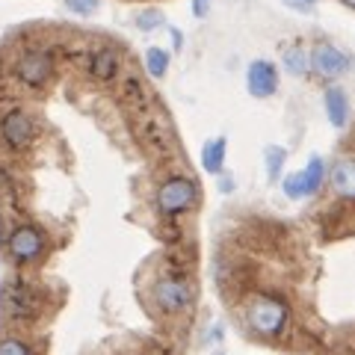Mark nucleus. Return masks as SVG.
I'll use <instances>...</instances> for the list:
<instances>
[{
  "label": "nucleus",
  "instance_id": "1",
  "mask_svg": "<svg viewBox=\"0 0 355 355\" xmlns=\"http://www.w3.org/2000/svg\"><path fill=\"white\" fill-rule=\"evenodd\" d=\"M130 130L137 142L154 157H163L175 148V128L160 107H139L130 113Z\"/></svg>",
  "mask_w": 355,
  "mask_h": 355
},
{
  "label": "nucleus",
  "instance_id": "2",
  "mask_svg": "<svg viewBox=\"0 0 355 355\" xmlns=\"http://www.w3.org/2000/svg\"><path fill=\"white\" fill-rule=\"evenodd\" d=\"M243 317H246V326L261 338H282L287 331V326H291V311H287V305L272 293L249 296Z\"/></svg>",
  "mask_w": 355,
  "mask_h": 355
},
{
  "label": "nucleus",
  "instance_id": "3",
  "mask_svg": "<svg viewBox=\"0 0 355 355\" xmlns=\"http://www.w3.org/2000/svg\"><path fill=\"white\" fill-rule=\"evenodd\" d=\"M42 293L39 287L33 284L24 275H12L3 284V293H0V308H3V317L15 320V323H30V320L39 317L42 311Z\"/></svg>",
  "mask_w": 355,
  "mask_h": 355
},
{
  "label": "nucleus",
  "instance_id": "4",
  "mask_svg": "<svg viewBox=\"0 0 355 355\" xmlns=\"http://www.w3.org/2000/svg\"><path fill=\"white\" fill-rule=\"evenodd\" d=\"M196 202H198V184L187 175L166 178V181L157 187V196H154V205H157V210L166 219L187 214Z\"/></svg>",
  "mask_w": 355,
  "mask_h": 355
},
{
  "label": "nucleus",
  "instance_id": "5",
  "mask_svg": "<svg viewBox=\"0 0 355 355\" xmlns=\"http://www.w3.org/2000/svg\"><path fill=\"white\" fill-rule=\"evenodd\" d=\"M151 299H154V305H157L163 314L175 317V314H184V311L193 305L196 287H193V282L187 279V275H172V272H166V275H160V279L154 282Z\"/></svg>",
  "mask_w": 355,
  "mask_h": 355
},
{
  "label": "nucleus",
  "instance_id": "6",
  "mask_svg": "<svg viewBox=\"0 0 355 355\" xmlns=\"http://www.w3.org/2000/svg\"><path fill=\"white\" fill-rule=\"evenodd\" d=\"M6 252L15 263H36L44 258V252H48V237H44V231L39 225L21 222V225H15L9 231Z\"/></svg>",
  "mask_w": 355,
  "mask_h": 355
},
{
  "label": "nucleus",
  "instance_id": "7",
  "mask_svg": "<svg viewBox=\"0 0 355 355\" xmlns=\"http://www.w3.org/2000/svg\"><path fill=\"white\" fill-rule=\"evenodd\" d=\"M12 69H15V77L27 89H42V86H48L53 77V53L42 51V48H27L18 53Z\"/></svg>",
  "mask_w": 355,
  "mask_h": 355
},
{
  "label": "nucleus",
  "instance_id": "8",
  "mask_svg": "<svg viewBox=\"0 0 355 355\" xmlns=\"http://www.w3.org/2000/svg\"><path fill=\"white\" fill-rule=\"evenodd\" d=\"M39 137V125L27 110H6L0 116V139L3 146H9L12 151H24L30 148Z\"/></svg>",
  "mask_w": 355,
  "mask_h": 355
},
{
  "label": "nucleus",
  "instance_id": "9",
  "mask_svg": "<svg viewBox=\"0 0 355 355\" xmlns=\"http://www.w3.org/2000/svg\"><path fill=\"white\" fill-rule=\"evenodd\" d=\"M308 60H311V69H314L320 77H326V80H335V77L349 71L347 53H343L340 48H335L331 42H317L314 48H311Z\"/></svg>",
  "mask_w": 355,
  "mask_h": 355
},
{
  "label": "nucleus",
  "instance_id": "10",
  "mask_svg": "<svg viewBox=\"0 0 355 355\" xmlns=\"http://www.w3.org/2000/svg\"><path fill=\"white\" fill-rule=\"evenodd\" d=\"M326 178V166L320 157H311V163L305 166L302 172H293L284 178V196L287 198H305V196H314L320 190V184H323Z\"/></svg>",
  "mask_w": 355,
  "mask_h": 355
},
{
  "label": "nucleus",
  "instance_id": "11",
  "mask_svg": "<svg viewBox=\"0 0 355 355\" xmlns=\"http://www.w3.org/2000/svg\"><path fill=\"white\" fill-rule=\"evenodd\" d=\"M246 86L252 98H272L279 92V71L270 60H254L246 71Z\"/></svg>",
  "mask_w": 355,
  "mask_h": 355
},
{
  "label": "nucleus",
  "instance_id": "12",
  "mask_svg": "<svg viewBox=\"0 0 355 355\" xmlns=\"http://www.w3.org/2000/svg\"><path fill=\"white\" fill-rule=\"evenodd\" d=\"M86 65H89V74H92L98 83H113L121 74V57L113 48H107V44H101V48H95L89 53Z\"/></svg>",
  "mask_w": 355,
  "mask_h": 355
},
{
  "label": "nucleus",
  "instance_id": "13",
  "mask_svg": "<svg viewBox=\"0 0 355 355\" xmlns=\"http://www.w3.org/2000/svg\"><path fill=\"white\" fill-rule=\"evenodd\" d=\"M331 190H335L340 198L347 202H355V157H340L331 166Z\"/></svg>",
  "mask_w": 355,
  "mask_h": 355
},
{
  "label": "nucleus",
  "instance_id": "14",
  "mask_svg": "<svg viewBox=\"0 0 355 355\" xmlns=\"http://www.w3.org/2000/svg\"><path fill=\"white\" fill-rule=\"evenodd\" d=\"M119 101L133 113V110H139V107H148V104H151V92H148V86L142 83L139 77L128 74L125 80L119 83Z\"/></svg>",
  "mask_w": 355,
  "mask_h": 355
},
{
  "label": "nucleus",
  "instance_id": "15",
  "mask_svg": "<svg viewBox=\"0 0 355 355\" xmlns=\"http://www.w3.org/2000/svg\"><path fill=\"white\" fill-rule=\"evenodd\" d=\"M326 116L331 121V128H347V121H349V98L347 92H343L340 86H331L326 89Z\"/></svg>",
  "mask_w": 355,
  "mask_h": 355
},
{
  "label": "nucleus",
  "instance_id": "16",
  "mask_svg": "<svg viewBox=\"0 0 355 355\" xmlns=\"http://www.w3.org/2000/svg\"><path fill=\"white\" fill-rule=\"evenodd\" d=\"M225 148H228L225 137H216V139L205 142V148H202V166H205V172L222 175V169H225Z\"/></svg>",
  "mask_w": 355,
  "mask_h": 355
},
{
  "label": "nucleus",
  "instance_id": "17",
  "mask_svg": "<svg viewBox=\"0 0 355 355\" xmlns=\"http://www.w3.org/2000/svg\"><path fill=\"white\" fill-rule=\"evenodd\" d=\"M282 62H284V69L291 71V74H296V77H302V74H308V69H311V60H308V51L302 48V44H291V48H284L282 51Z\"/></svg>",
  "mask_w": 355,
  "mask_h": 355
},
{
  "label": "nucleus",
  "instance_id": "18",
  "mask_svg": "<svg viewBox=\"0 0 355 355\" xmlns=\"http://www.w3.org/2000/svg\"><path fill=\"white\" fill-rule=\"evenodd\" d=\"M146 69L151 77H166V71H169V53L163 48H148L146 51Z\"/></svg>",
  "mask_w": 355,
  "mask_h": 355
},
{
  "label": "nucleus",
  "instance_id": "19",
  "mask_svg": "<svg viewBox=\"0 0 355 355\" xmlns=\"http://www.w3.org/2000/svg\"><path fill=\"white\" fill-rule=\"evenodd\" d=\"M263 160H266V175H270V181H279V178H282V166L287 160V151L279 148V146H266Z\"/></svg>",
  "mask_w": 355,
  "mask_h": 355
},
{
  "label": "nucleus",
  "instance_id": "20",
  "mask_svg": "<svg viewBox=\"0 0 355 355\" xmlns=\"http://www.w3.org/2000/svg\"><path fill=\"white\" fill-rule=\"evenodd\" d=\"M137 27L142 33H151V30L163 27V12L160 9H142V12H137Z\"/></svg>",
  "mask_w": 355,
  "mask_h": 355
},
{
  "label": "nucleus",
  "instance_id": "21",
  "mask_svg": "<svg viewBox=\"0 0 355 355\" xmlns=\"http://www.w3.org/2000/svg\"><path fill=\"white\" fill-rule=\"evenodd\" d=\"M0 355H33V347L21 338H0Z\"/></svg>",
  "mask_w": 355,
  "mask_h": 355
},
{
  "label": "nucleus",
  "instance_id": "22",
  "mask_svg": "<svg viewBox=\"0 0 355 355\" xmlns=\"http://www.w3.org/2000/svg\"><path fill=\"white\" fill-rule=\"evenodd\" d=\"M65 6H69L74 15H92L95 9L101 6V0H65Z\"/></svg>",
  "mask_w": 355,
  "mask_h": 355
},
{
  "label": "nucleus",
  "instance_id": "23",
  "mask_svg": "<svg viewBox=\"0 0 355 355\" xmlns=\"http://www.w3.org/2000/svg\"><path fill=\"white\" fill-rule=\"evenodd\" d=\"M284 6H291V9H299V12H314L317 0H284Z\"/></svg>",
  "mask_w": 355,
  "mask_h": 355
},
{
  "label": "nucleus",
  "instance_id": "24",
  "mask_svg": "<svg viewBox=\"0 0 355 355\" xmlns=\"http://www.w3.org/2000/svg\"><path fill=\"white\" fill-rule=\"evenodd\" d=\"M210 6H214V0H193V15L196 18H207Z\"/></svg>",
  "mask_w": 355,
  "mask_h": 355
},
{
  "label": "nucleus",
  "instance_id": "25",
  "mask_svg": "<svg viewBox=\"0 0 355 355\" xmlns=\"http://www.w3.org/2000/svg\"><path fill=\"white\" fill-rule=\"evenodd\" d=\"M231 190H234V178H222V181H219V193H231Z\"/></svg>",
  "mask_w": 355,
  "mask_h": 355
},
{
  "label": "nucleus",
  "instance_id": "26",
  "mask_svg": "<svg viewBox=\"0 0 355 355\" xmlns=\"http://www.w3.org/2000/svg\"><path fill=\"white\" fill-rule=\"evenodd\" d=\"M172 39H175V51H181V44H184V42H181V30L172 27Z\"/></svg>",
  "mask_w": 355,
  "mask_h": 355
},
{
  "label": "nucleus",
  "instance_id": "27",
  "mask_svg": "<svg viewBox=\"0 0 355 355\" xmlns=\"http://www.w3.org/2000/svg\"><path fill=\"white\" fill-rule=\"evenodd\" d=\"M343 3H349V6H355V0H343Z\"/></svg>",
  "mask_w": 355,
  "mask_h": 355
}]
</instances>
